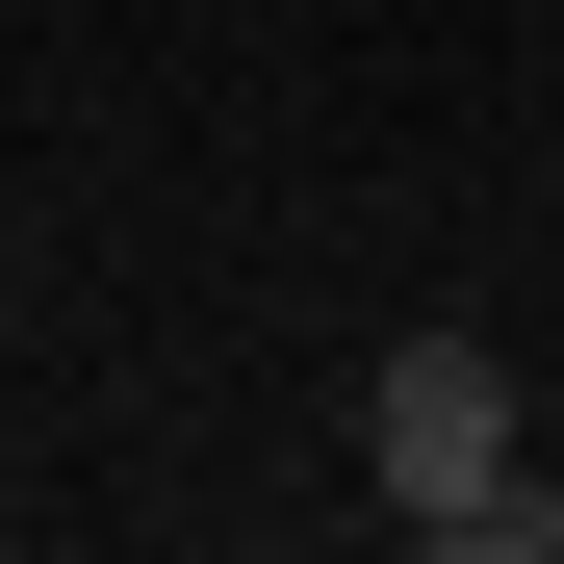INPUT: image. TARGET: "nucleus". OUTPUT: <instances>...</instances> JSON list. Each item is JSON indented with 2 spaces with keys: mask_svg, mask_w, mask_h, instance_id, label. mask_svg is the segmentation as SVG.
<instances>
[{
  "mask_svg": "<svg viewBox=\"0 0 564 564\" xmlns=\"http://www.w3.org/2000/svg\"><path fill=\"white\" fill-rule=\"evenodd\" d=\"M359 462H386V513L436 539V513L513 462V359H488V334H386V386H359Z\"/></svg>",
  "mask_w": 564,
  "mask_h": 564,
  "instance_id": "nucleus-1",
  "label": "nucleus"
},
{
  "mask_svg": "<svg viewBox=\"0 0 564 564\" xmlns=\"http://www.w3.org/2000/svg\"><path fill=\"white\" fill-rule=\"evenodd\" d=\"M436 539H462V564H564V488H539V462H488V488H462Z\"/></svg>",
  "mask_w": 564,
  "mask_h": 564,
  "instance_id": "nucleus-2",
  "label": "nucleus"
}]
</instances>
